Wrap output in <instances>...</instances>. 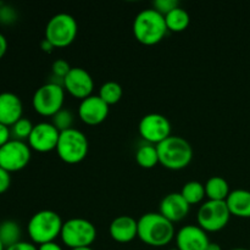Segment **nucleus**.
<instances>
[{"instance_id": "nucleus-23", "label": "nucleus", "mask_w": 250, "mask_h": 250, "mask_svg": "<svg viewBox=\"0 0 250 250\" xmlns=\"http://www.w3.org/2000/svg\"><path fill=\"white\" fill-rule=\"evenodd\" d=\"M136 161L141 167L153 168L159 163V154L156 146L146 143L138 148L136 151Z\"/></svg>"}, {"instance_id": "nucleus-36", "label": "nucleus", "mask_w": 250, "mask_h": 250, "mask_svg": "<svg viewBox=\"0 0 250 250\" xmlns=\"http://www.w3.org/2000/svg\"><path fill=\"white\" fill-rule=\"evenodd\" d=\"M41 48H42V50L45 51V53H51V51L55 49V46H54L53 44L48 41V39L44 38L41 43Z\"/></svg>"}, {"instance_id": "nucleus-22", "label": "nucleus", "mask_w": 250, "mask_h": 250, "mask_svg": "<svg viewBox=\"0 0 250 250\" xmlns=\"http://www.w3.org/2000/svg\"><path fill=\"white\" fill-rule=\"evenodd\" d=\"M0 241L5 248L14 246L21 242V227L16 221L6 220L0 224Z\"/></svg>"}, {"instance_id": "nucleus-4", "label": "nucleus", "mask_w": 250, "mask_h": 250, "mask_svg": "<svg viewBox=\"0 0 250 250\" xmlns=\"http://www.w3.org/2000/svg\"><path fill=\"white\" fill-rule=\"evenodd\" d=\"M63 221L60 215L53 210H41L36 212L27 225V232L32 243L42 244L55 242L60 237Z\"/></svg>"}, {"instance_id": "nucleus-24", "label": "nucleus", "mask_w": 250, "mask_h": 250, "mask_svg": "<svg viewBox=\"0 0 250 250\" xmlns=\"http://www.w3.org/2000/svg\"><path fill=\"white\" fill-rule=\"evenodd\" d=\"M180 193L189 205L200 204L207 197L204 185L198 182V181H189V182L186 183Z\"/></svg>"}, {"instance_id": "nucleus-30", "label": "nucleus", "mask_w": 250, "mask_h": 250, "mask_svg": "<svg viewBox=\"0 0 250 250\" xmlns=\"http://www.w3.org/2000/svg\"><path fill=\"white\" fill-rule=\"evenodd\" d=\"M16 20V12L11 6L2 5L0 9V22L4 24H10Z\"/></svg>"}, {"instance_id": "nucleus-39", "label": "nucleus", "mask_w": 250, "mask_h": 250, "mask_svg": "<svg viewBox=\"0 0 250 250\" xmlns=\"http://www.w3.org/2000/svg\"><path fill=\"white\" fill-rule=\"evenodd\" d=\"M0 250H6V248H5V246L2 244L1 241H0Z\"/></svg>"}, {"instance_id": "nucleus-14", "label": "nucleus", "mask_w": 250, "mask_h": 250, "mask_svg": "<svg viewBox=\"0 0 250 250\" xmlns=\"http://www.w3.org/2000/svg\"><path fill=\"white\" fill-rule=\"evenodd\" d=\"M109 115V105L103 102L99 95H90L82 100L78 107L81 121L88 126H97L104 122Z\"/></svg>"}, {"instance_id": "nucleus-16", "label": "nucleus", "mask_w": 250, "mask_h": 250, "mask_svg": "<svg viewBox=\"0 0 250 250\" xmlns=\"http://www.w3.org/2000/svg\"><path fill=\"white\" fill-rule=\"evenodd\" d=\"M189 210L190 205L186 202L181 193H170L161 200L159 212L168 221L175 224V222H180L186 219L187 215L189 214Z\"/></svg>"}, {"instance_id": "nucleus-19", "label": "nucleus", "mask_w": 250, "mask_h": 250, "mask_svg": "<svg viewBox=\"0 0 250 250\" xmlns=\"http://www.w3.org/2000/svg\"><path fill=\"white\" fill-rule=\"evenodd\" d=\"M231 215L242 219L250 217V190L234 189L226 199Z\"/></svg>"}, {"instance_id": "nucleus-20", "label": "nucleus", "mask_w": 250, "mask_h": 250, "mask_svg": "<svg viewBox=\"0 0 250 250\" xmlns=\"http://www.w3.org/2000/svg\"><path fill=\"white\" fill-rule=\"evenodd\" d=\"M205 194L209 200L215 202H226L227 197L229 195V182L220 176H212L204 185Z\"/></svg>"}, {"instance_id": "nucleus-33", "label": "nucleus", "mask_w": 250, "mask_h": 250, "mask_svg": "<svg viewBox=\"0 0 250 250\" xmlns=\"http://www.w3.org/2000/svg\"><path fill=\"white\" fill-rule=\"evenodd\" d=\"M6 250H38V247L34 243H29V242H19V243L14 244V246L6 248Z\"/></svg>"}, {"instance_id": "nucleus-31", "label": "nucleus", "mask_w": 250, "mask_h": 250, "mask_svg": "<svg viewBox=\"0 0 250 250\" xmlns=\"http://www.w3.org/2000/svg\"><path fill=\"white\" fill-rule=\"evenodd\" d=\"M11 185V176L10 172L0 167V194L6 192Z\"/></svg>"}, {"instance_id": "nucleus-13", "label": "nucleus", "mask_w": 250, "mask_h": 250, "mask_svg": "<svg viewBox=\"0 0 250 250\" xmlns=\"http://www.w3.org/2000/svg\"><path fill=\"white\" fill-rule=\"evenodd\" d=\"M62 87L63 89L67 90L68 94L82 102L85 98L93 95L94 82L92 76L84 68L72 67L62 81Z\"/></svg>"}, {"instance_id": "nucleus-17", "label": "nucleus", "mask_w": 250, "mask_h": 250, "mask_svg": "<svg viewBox=\"0 0 250 250\" xmlns=\"http://www.w3.org/2000/svg\"><path fill=\"white\" fill-rule=\"evenodd\" d=\"M109 232L111 238L117 243H129L138 237V220L128 215H121L112 220Z\"/></svg>"}, {"instance_id": "nucleus-25", "label": "nucleus", "mask_w": 250, "mask_h": 250, "mask_svg": "<svg viewBox=\"0 0 250 250\" xmlns=\"http://www.w3.org/2000/svg\"><path fill=\"white\" fill-rule=\"evenodd\" d=\"M99 98L107 105H115L121 100L122 95H124V90L122 87L117 82H110L104 83L99 89Z\"/></svg>"}, {"instance_id": "nucleus-18", "label": "nucleus", "mask_w": 250, "mask_h": 250, "mask_svg": "<svg viewBox=\"0 0 250 250\" xmlns=\"http://www.w3.org/2000/svg\"><path fill=\"white\" fill-rule=\"evenodd\" d=\"M23 105L19 95L10 92L0 93V124L11 127L22 119Z\"/></svg>"}, {"instance_id": "nucleus-9", "label": "nucleus", "mask_w": 250, "mask_h": 250, "mask_svg": "<svg viewBox=\"0 0 250 250\" xmlns=\"http://www.w3.org/2000/svg\"><path fill=\"white\" fill-rule=\"evenodd\" d=\"M226 202L208 200L200 205L197 214L198 226L205 232H219L227 226L231 217Z\"/></svg>"}, {"instance_id": "nucleus-10", "label": "nucleus", "mask_w": 250, "mask_h": 250, "mask_svg": "<svg viewBox=\"0 0 250 250\" xmlns=\"http://www.w3.org/2000/svg\"><path fill=\"white\" fill-rule=\"evenodd\" d=\"M31 150L24 142L11 139L0 148V167L10 173L23 170L31 161Z\"/></svg>"}, {"instance_id": "nucleus-40", "label": "nucleus", "mask_w": 250, "mask_h": 250, "mask_svg": "<svg viewBox=\"0 0 250 250\" xmlns=\"http://www.w3.org/2000/svg\"><path fill=\"white\" fill-rule=\"evenodd\" d=\"M232 250H249V249H244V248H236V249H232Z\"/></svg>"}, {"instance_id": "nucleus-37", "label": "nucleus", "mask_w": 250, "mask_h": 250, "mask_svg": "<svg viewBox=\"0 0 250 250\" xmlns=\"http://www.w3.org/2000/svg\"><path fill=\"white\" fill-rule=\"evenodd\" d=\"M207 250H222V248H221V246H220V244L214 243V242H210Z\"/></svg>"}, {"instance_id": "nucleus-41", "label": "nucleus", "mask_w": 250, "mask_h": 250, "mask_svg": "<svg viewBox=\"0 0 250 250\" xmlns=\"http://www.w3.org/2000/svg\"><path fill=\"white\" fill-rule=\"evenodd\" d=\"M168 250H178L177 248H173V249H168Z\"/></svg>"}, {"instance_id": "nucleus-8", "label": "nucleus", "mask_w": 250, "mask_h": 250, "mask_svg": "<svg viewBox=\"0 0 250 250\" xmlns=\"http://www.w3.org/2000/svg\"><path fill=\"white\" fill-rule=\"evenodd\" d=\"M78 33V24L75 17L61 12L48 21L45 27V39L55 48H66L73 43Z\"/></svg>"}, {"instance_id": "nucleus-3", "label": "nucleus", "mask_w": 250, "mask_h": 250, "mask_svg": "<svg viewBox=\"0 0 250 250\" xmlns=\"http://www.w3.org/2000/svg\"><path fill=\"white\" fill-rule=\"evenodd\" d=\"M156 148L159 163L168 170H183L192 163L193 148L189 142L182 137L171 134L167 139L158 144Z\"/></svg>"}, {"instance_id": "nucleus-7", "label": "nucleus", "mask_w": 250, "mask_h": 250, "mask_svg": "<svg viewBox=\"0 0 250 250\" xmlns=\"http://www.w3.org/2000/svg\"><path fill=\"white\" fill-rule=\"evenodd\" d=\"M65 89L62 84L49 82L36 90L32 99V105L37 114L45 117H53L56 112L63 109Z\"/></svg>"}, {"instance_id": "nucleus-6", "label": "nucleus", "mask_w": 250, "mask_h": 250, "mask_svg": "<svg viewBox=\"0 0 250 250\" xmlns=\"http://www.w3.org/2000/svg\"><path fill=\"white\" fill-rule=\"evenodd\" d=\"M61 241L70 249L90 247L97 239V229L90 221L75 217L63 222Z\"/></svg>"}, {"instance_id": "nucleus-32", "label": "nucleus", "mask_w": 250, "mask_h": 250, "mask_svg": "<svg viewBox=\"0 0 250 250\" xmlns=\"http://www.w3.org/2000/svg\"><path fill=\"white\" fill-rule=\"evenodd\" d=\"M10 141H11V129L10 127L0 124V148Z\"/></svg>"}, {"instance_id": "nucleus-21", "label": "nucleus", "mask_w": 250, "mask_h": 250, "mask_svg": "<svg viewBox=\"0 0 250 250\" xmlns=\"http://www.w3.org/2000/svg\"><path fill=\"white\" fill-rule=\"evenodd\" d=\"M165 22L168 31L180 33V32H183L185 29H187V27L189 26L190 17L185 9L178 6L166 15Z\"/></svg>"}, {"instance_id": "nucleus-11", "label": "nucleus", "mask_w": 250, "mask_h": 250, "mask_svg": "<svg viewBox=\"0 0 250 250\" xmlns=\"http://www.w3.org/2000/svg\"><path fill=\"white\" fill-rule=\"evenodd\" d=\"M138 132L146 143L158 146L171 136V124L166 116L153 112L142 117Z\"/></svg>"}, {"instance_id": "nucleus-38", "label": "nucleus", "mask_w": 250, "mask_h": 250, "mask_svg": "<svg viewBox=\"0 0 250 250\" xmlns=\"http://www.w3.org/2000/svg\"><path fill=\"white\" fill-rule=\"evenodd\" d=\"M71 250H94L92 247H84V248H76V249H71Z\"/></svg>"}, {"instance_id": "nucleus-12", "label": "nucleus", "mask_w": 250, "mask_h": 250, "mask_svg": "<svg viewBox=\"0 0 250 250\" xmlns=\"http://www.w3.org/2000/svg\"><path fill=\"white\" fill-rule=\"evenodd\" d=\"M60 132L50 122H39L34 125L33 131L28 138V146L38 153H49L56 150Z\"/></svg>"}, {"instance_id": "nucleus-5", "label": "nucleus", "mask_w": 250, "mask_h": 250, "mask_svg": "<svg viewBox=\"0 0 250 250\" xmlns=\"http://www.w3.org/2000/svg\"><path fill=\"white\" fill-rule=\"evenodd\" d=\"M89 150V143L82 131L71 128L60 133L56 153L59 158L66 164H80L84 160Z\"/></svg>"}, {"instance_id": "nucleus-1", "label": "nucleus", "mask_w": 250, "mask_h": 250, "mask_svg": "<svg viewBox=\"0 0 250 250\" xmlns=\"http://www.w3.org/2000/svg\"><path fill=\"white\" fill-rule=\"evenodd\" d=\"M175 237V225L160 212H146L138 220V238L146 246L161 248Z\"/></svg>"}, {"instance_id": "nucleus-34", "label": "nucleus", "mask_w": 250, "mask_h": 250, "mask_svg": "<svg viewBox=\"0 0 250 250\" xmlns=\"http://www.w3.org/2000/svg\"><path fill=\"white\" fill-rule=\"evenodd\" d=\"M7 51V39L2 33H0V60L5 56Z\"/></svg>"}, {"instance_id": "nucleus-15", "label": "nucleus", "mask_w": 250, "mask_h": 250, "mask_svg": "<svg viewBox=\"0 0 250 250\" xmlns=\"http://www.w3.org/2000/svg\"><path fill=\"white\" fill-rule=\"evenodd\" d=\"M210 241L208 233L197 225H187L176 233L178 250H207Z\"/></svg>"}, {"instance_id": "nucleus-27", "label": "nucleus", "mask_w": 250, "mask_h": 250, "mask_svg": "<svg viewBox=\"0 0 250 250\" xmlns=\"http://www.w3.org/2000/svg\"><path fill=\"white\" fill-rule=\"evenodd\" d=\"M73 121H75V116L70 110L61 109L60 111L56 112L53 116V122L51 124L56 127L59 132L67 131V129L73 128Z\"/></svg>"}, {"instance_id": "nucleus-29", "label": "nucleus", "mask_w": 250, "mask_h": 250, "mask_svg": "<svg viewBox=\"0 0 250 250\" xmlns=\"http://www.w3.org/2000/svg\"><path fill=\"white\" fill-rule=\"evenodd\" d=\"M178 6H180V4H178L177 0H155L153 2V9H155L164 16H166L168 12H171Z\"/></svg>"}, {"instance_id": "nucleus-2", "label": "nucleus", "mask_w": 250, "mask_h": 250, "mask_svg": "<svg viewBox=\"0 0 250 250\" xmlns=\"http://www.w3.org/2000/svg\"><path fill=\"white\" fill-rule=\"evenodd\" d=\"M167 32L165 16L153 7L139 12L133 21V34L143 45H155L160 43Z\"/></svg>"}, {"instance_id": "nucleus-42", "label": "nucleus", "mask_w": 250, "mask_h": 250, "mask_svg": "<svg viewBox=\"0 0 250 250\" xmlns=\"http://www.w3.org/2000/svg\"><path fill=\"white\" fill-rule=\"evenodd\" d=\"M1 6H2V5H1V2H0V9H1Z\"/></svg>"}, {"instance_id": "nucleus-35", "label": "nucleus", "mask_w": 250, "mask_h": 250, "mask_svg": "<svg viewBox=\"0 0 250 250\" xmlns=\"http://www.w3.org/2000/svg\"><path fill=\"white\" fill-rule=\"evenodd\" d=\"M38 250H62L60 244H58L56 242H50V243L42 244L38 247Z\"/></svg>"}, {"instance_id": "nucleus-28", "label": "nucleus", "mask_w": 250, "mask_h": 250, "mask_svg": "<svg viewBox=\"0 0 250 250\" xmlns=\"http://www.w3.org/2000/svg\"><path fill=\"white\" fill-rule=\"evenodd\" d=\"M70 63L66 60H62V59H59V60H55L53 62V66H51V70H53V76L55 78H59L62 82L65 80L66 76L68 75V72L71 71Z\"/></svg>"}, {"instance_id": "nucleus-26", "label": "nucleus", "mask_w": 250, "mask_h": 250, "mask_svg": "<svg viewBox=\"0 0 250 250\" xmlns=\"http://www.w3.org/2000/svg\"><path fill=\"white\" fill-rule=\"evenodd\" d=\"M33 127L34 125L28 119L22 117L16 124L10 127V129H11V137H14V139H16V141L24 142L26 139L28 141L32 131H33Z\"/></svg>"}]
</instances>
